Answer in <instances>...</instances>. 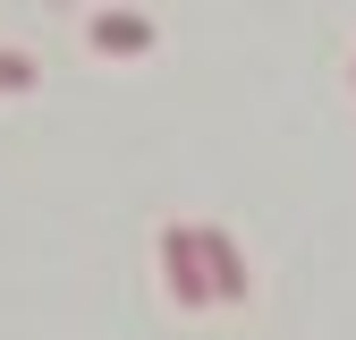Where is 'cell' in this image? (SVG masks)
Here are the masks:
<instances>
[{
	"label": "cell",
	"instance_id": "6da1fadb",
	"mask_svg": "<svg viewBox=\"0 0 356 340\" xmlns=\"http://www.w3.org/2000/svg\"><path fill=\"white\" fill-rule=\"evenodd\" d=\"M161 272L178 289V307H212V289H204V255H195V230H161Z\"/></svg>",
	"mask_w": 356,
	"mask_h": 340
},
{
	"label": "cell",
	"instance_id": "7a4b0ae2",
	"mask_svg": "<svg viewBox=\"0 0 356 340\" xmlns=\"http://www.w3.org/2000/svg\"><path fill=\"white\" fill-rule=\"evenodd\" d=\"M195 255H204V289H212V307H246V264H238V247L220 238V230H195Z\"/></svg>",
	"mask_w": 356,
	"mask_h": 340
},
{
	"label": "cell",
	"instance_id": "3957f363",
	"mask_svg": "<svg viewBox=\"0 0 356 340\" xmlns=\"http://www.w3.org/2000/svg\"><path fill=\"white\" fill-rule=\"evenodd\" d=\"M85 42H94V52L136 60V52H153V17H136V9H102L94 26H85Z\"/></svg>",
	"mask_w": 356,
	"mask_h": 340
},
{
	"label": "cell",
	"instance_id": "277c9868",
	"mask_svg": "<svg viewBox=\"0 0 356 340\" xmlns=\"http://www.w3.org/2000/svg\"><path fill=\"white\" fill-rule=\"evenodd\" d=\"M34 77H42V68H34L26 52H0V94H34Z\"/></svg>",
	"mask_w": 356,
	"mask_h": 340
}]
</instances>
